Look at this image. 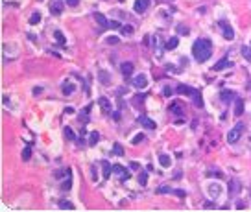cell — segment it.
Instances as JSON below:
<instances>
[{"label": "cell", "instance_id": "obj_1", "mask_svg": "<svg viewBox=\"0 0 251 212\" xmlns=\"http://www.w3.org/2000/svg\"><path fill=\"white\" fill-rule=\"evenodd\" d=\"M192 55L198 63H205L211 55H213V42L209 39H196V42L192 44Z\"/></svg>", "mask_w": 251, "mask_h": 212}, {"label": "cell", "instance_id": "obj_2", "mask_svg": "<svg viewBox=\"0 0 251 212\" xmlns=\"http://www.w3.org/2000/svg\"><path fill=\"white\" fill-rule=\"evenodd\" d=\"M244 129H246V126H244L242 122H240V124H237V126L227 133V142H229V144H237V142L240 140V137H242Z\"/></svg>", "mask_w": 251, "mask_h": 212}, {"label": "cell", "instance_id": "obj_3", "mask_svg": "<svg viewBox=\"0 0 251 212\" xmlns=\"http://www.w3.org/2000/svg\"><path fill=\"white\" fill-rule=\"evenodd\" d=\"M113 174L120 179V181H128L129 179V172L124 168V166H120V164H116V166H113Z\"/></svg>", "mask_w": 251, "mask_h": 212}, {"label": "cell", "instance_id": "obj_4", "mask_svg": "<svg viewBox=\"0 0 251 212\" xmlns=\"http://www.w3.org/2000/svg\"><path fill=\"white\" fill-rule=\"evenodd\" d=\"M148 85V78H146V74H137V76H133V87H137V89H144Z\"/></svg>", "mask_w": 251, "mask_h": 212}, {"label": "cell", "instance_id": "obj_5", "mask_svg": "<svg viewBox=\"0 0 251 212\" xmlns=\"http://www.w3.org/2000/svg\"><path fill=\"white\" fill-rule=\"evenodd\" d=\"M63 7H65V2H63V0H52V2H50V11H52V15H61Z\"/></svg>", "mask_w": 251, "mask_h": 212}, {"label": "cell", "instance_id": "obj_6", "mask_svg": "<svg viewBox=\"0 0 251 212\" xmlns=\"http://www.w3.org/2000/svg\"><path fill=\"white\" fill-rule=\"evenodd\" d=\"M220 28L224 30V37L227 39V41H231L233 37H235V31H233V28L225 22V20H220Z\"/></svg>", "mask_w": 251, "mask_h": 212}, {"label": "cell", "instance_id": "obj_7", "mask_svg": "<svg viewBox=\"0 0 251 212\" xmlns=\"http://www.w3.org/2000/svg\"><path fill=\"white\" fill-rule=\"evenodd\" d=\"M148 7H150V0H135V4H133L135 13H144Z\"/></svg>", "mask_w": 251, "mask_h": 212}, {"label": "cell", "instance_id": "obj_8", "mask_svg": "<svg viewBox=\"0 0 251 212\" xmlns=\"http://www.w3.org/2000/svg\"><path fill=\"white\" fill-rule=\"evenodd\" d=\"M220 100L224 103H229V102H237V94L231 92V90H222L220 92Z\"/></svg>", "mask_w": 251, "mask_h": 212}, {"label": "cell", "instance_id": "obj_9", "mask_svg": "<svg viewBox=\"0 0 251 212\" xmlns=\"http://www.w3.org/2000/svg\"><path fill=\"white\" fill-rule=\"evenodd\" d=\"M196 90H198V89H192V87H188V85H177V89H176L177 94H187V96H192Z\"/></svg>", "mask_w": 251, "mask_h": 212}, {"label": "cell", "instance_id": "obj_10", "mask_svg": "<svg viewBox=\"0 0 251 212\" xmlns=\"http://www.w3.org/2000/svg\"><path fill=\"white\" fill-rule=\"evenodd\" d=\"M111 174H113V166H111V162H109V161H103V162H102V175H103V179H109V177H111Z\"/></svg>", "mask_w": 251, "mask_h": 212}, {"label": "cell", "instance_id": "obj_11", "mask_svg": "<svg viewBox=\"0 0 251 212\" xmlns=\"http://www.w3.org/2000/svg\"><path fill=\"white\" fill-rule=\"evenodd\" d=\"M120 72H122L126 78H129V76L133 74V63H129V61L122 63V65H120Z\"/></svg>", "mask_w": 251, "mask_h": 212}, {"label": "cell", "instance_id": "obj_12", "mask_svg": "<svg viewBox=\"0 0 251 212\" xmlns=\"http://www.w3.org/2000/svg\"><path fill=\"white\" fill-rule=\"evenodd\" d=\"M139 122H140L146 129H155V122H153V120H150L148 116H139Z\"/></svg>", "mask_w": 251, "mask_h": 212}, {"label": "cell", "instance_id": "obj_13", "mask_svg": "<svg viewBox=\"0 0 251 212\" xmlns=\"http://www.w3.org/2000/svg\"><path fill=\"white\" fill-rule=\"evenodd\" d=\"M207 190H209L211 198H213V199H216V198L220 196V192H222V186H220V185H209V188H207Z\"/></svg>", "mask_w": 251, "mask_h": 212}, {"label": "cell", "instance_id": "obj_14", "mask_svg": "<svg viewBox=\"0 0 251 212\" xmlns=\"http://www.w3.org/2000/svg\"><path fill=\"white\" fill-rule=\"evenodd\" d=\"M94 18H96V22H98L102 28H107V26H109V20L105 18V15H102V13L96 11V13H94Z\"/></svg>", "mask_w": 251, "mask_h": 212}, {"label": "cell", "instance_id": "obj_15", "mask_svg": "<svg viewBox=\"0 0 251 212\" xmlns=\"http://www.w3.org/2000/svg\"><path fill=\"white\" fill-rule=\"evenodd\" d=\"M159 164H161L163 168H170V166H172V159H170L168 155H163V153H161V155H159Z\"/></svg>", "mask_w": 251, "mask_h": 212}, {"label": "cell", "instance_id": "obj_16", "mask_svg": "<svg viewBox=\"0 0 251 212\" xmlns=\"http://www.w3.org/2000/svg\"><path fill=\"white\" fill-rule=\"evenodd\" d=\"M74 90H76V87H74L70 81H65V83H63V94H65V96H70Z\"/></svg>", "mask_w": 251, "mask_h": 212}, {"label": "cell", "instance_id": "obj_17", "mask_svg": "<svg viewBox=\"0 0 251 212\" xmlns=\"http://www.w3.org/2000/svg\"><path fill=\"white\" fill-rule=\"evenodd\" d=\"M244 113V102L240 98H237V103H235V116H242Z\"/></svg>", "mask_w": 251, "mask_h": 212}, {"label": "cell", "instance_id": "obj_18", "mask_svg": "<svg viewBox=\"0 0 251 212\" xmlns=\"http://www.w3.org/2000/svg\"><path fill=\"white\" fill-rule=\"evenodd\" d=\"M229 66H231V61L222 59V61H218V63L214 65V70H224V68H229Z\"/></svg>", "mask_w": 251, "mask_h": 212}, {"label": "cell", "instance_id": "obj_19", "mask_svg": "<svg viewBox=\"0 0 251 212\" xmlns=\"http://www.w3.org/2000/svg\"><path fill=\"white\" fill-rule=\"evenodd\" d=\"M190 98L194 100V105H196V107H203V100H201V94H200V90H196V92H194Z\"/></svg>", "mask_w": 251, "mask_h": 212}, {"label": "cell", "instance_id": "obj_20", "mask_svg": "<svg viewBox=\"0 0 251 212\" xmlns=\"http://www.w3.org/2000/svg\"><path fill=\"white\" fill-rule=\"evenodd\" d=\"M98 103L102 105V109H103L105 113H111V103H109V100H107V98H103V96H102V98L98 100Z\"/></svg>", "mask_w": 251, "mask_h": 212}, {"label": "cell", "instance_id": "obj_21", "mask_svg": "<svg viewBox=\"0 0 251 212\" xmlns=\"http://www.w3.org/2000/svg\"><path fill=\"white\" fill-rule=\"evenodd\" d=\"M70 175H72V172H70V170H67V181L61 185V188H63V190H70V186H72V177H70Z\"/></svg>", "mask_w": 251, "mask_h": 212}, {"label": "cell", "instance_id": "obj_22", "mask_svg": "<svg viewBox=\"0 0 251 212\" xmlns=\"http://www.w3.org/2000/svg\"><path fill=\"white\" fill-rule=\"evenodd\" d=\"M98 140H100V133H98V131H92L91 137H89V146H96Z\"/></svg>", "mask_w": 251, "mask_h": 212}, {"label": "cell", "instance_id": "obj_23", "mask_svg": "<svg viewBox=\"0 0 251 212\" xmlns=\"http://www.w3.org/2000/svg\"><path fill=\"white\" fill-rule=\"evenodd\" d=\"M57 207H59L61 210H74V205H72L70 201H65V199H63V201H59V203H57Z\"/></svg>", "mask_w": 251, "mask_h": 212}, {"label": "cell", "instance_id": "obj_24", "mask_svg": "<svg viewBox=\"0 0 251 212\" xmlns=\"http://www.w3.org/2000/svg\"><path fill=\"white\" fill-rule=\"evenodd\" d=\"M170 111H172L174 114H183V107L179 105V102H176V103H172V105H170Z\"/></svg>", "mask_w": 251, "mask_h": 212}, {"label": "cell", "instance_id": "obj_25", "mask_svg": "<svg viewBox=\"0 0 251 212\" xmlns=\"http://www.w3.org/2000/svg\"><path fill=\"white\" fill-rule=\"evenodd\" d=\"M177 44H179V39H177V37H172V39H168V42H166V48H168V50H174Z\"/></svg>", "mask_w": 251, "mask_h": 212}, {"label": "cell", "instance_id": "obj_26", "mask_svg": "<svg viewBox=\"0 0 251 212\" xmlns=\"http://www.w3.org/2000/svg\"><path fill=\"white\" fill-rule=\"evenodd\" d=\"M139 185H140V186H146V185H148V174H146V172H140V174H139Z\"/></svg>", "mask_w": 251, "mask_h": 212}, {"label": "cell", "instance_id": "obj_27", "mask_svg": "<svg viewBox=\"0 0 251 212\" xmlns=\"http://www.w3.org/2000/svg\"><path fill=\"white\" fill-rule=\"evenodd\" d=\"M30 159H31V148L26 146V148L22 150V161H30Z\"/></svg>", "mask_w": 251, "mask_h": 212}, {"label": "cell", "instance_id": "obj_28", "mask_svg": "<svg viewBox=\"0 0 251 212\" xmlns=\"http://www.w3.org/2000/svg\"><path fill=\"white\" fill-rule=\"evenodd\" d=\"M39 20H41V13H33V15L30 17V24H31V26L39 24Z\"/></svg>", "mask_w": 251, "mask_h": 212}, {"label": "cell", "instance_id": "obj_29", "mask_svg": "<svg viewBox=\"0 0 251 212\" xmlns=\"http://www.w3.org/2000/svg\"><path fill=\"white\" fill-rule=\"evenodd\" d=\"M98 79H100L102 83H105V85H107V83L111 81V78H109V74H107V72H100V76H98Z\"/></svg>", "mask_w": 251, "mask_h": 212}, {"label": "cell", "instance_id": "obj_30", "mask_svg": "<svg viewBox=\"0 0 251 212\" xmlns=\"http://www.w3.org/2000/svg\"><path fill=\"white\" fill-rule=\"evenodd\" d=\"M113 153L118 155V157H122V155H124V148H122L120 144H115V146H113Z\"/></svg>", "mask_w": 251, "mask_h": 212}, {"label": "cell", "instance_id": "obj_31", "mask_svg": "<svg viewBox=\"0 0 251 212\" xmlns=\"http://www.w3.org/2000/svg\"><path fill=\"white\" fill-rule=\"evenodd\" d=\"M65 137H67L68 140H74V138H76V135H74L72 127H65Z\"/></svg>", "mask_w": 251, "mask_h": 212}, {"label": "cell", "instance_id": "obj_32", "mask_svg": "<svg viewBox=\"0 0 251 212\" xmlns=\"http://www.w3.org/2000/svg\"><path fill=\"white\" fill-rule=\"evenodd\" d=\"M237 190H238V183H237V181H229V194L233 196Z\"/></svg>", "mask_w": 251, "mask_h": 212}, {"label": "cell", "instance_id": "obj_33", "mask_svg": "<svg viewBox=\"0 0 251 212\" xmlns=\"http://www.w3.org/2000/svg\"><path fill=\"white\" fill-rule=\"evenodd\" d=\"M242 55H244L248 61H251V48L249 46H244V48H242Z\"/></svg>", "mask_w": 251, "mask_h": 212}, {"label": "cell", "instance_id": "obj_34", "mask_svg": "<svg viewBox=\"0 0 251 212\" xmlns=\"http://www.w3.org/2000/svg\"><path fill=\"white\" fill-rule=\"evenodd\" d=\"M133 31H135V28H133V26H129V24L122 28V33H124V35H131Z\"/></svg>", "mask_w": 251, "mask_h": 212}, {"label": "cell", "instance_id": "obj_35", "mask_svg": "<svg viewBox=\"0 0 251 212\" xmlns=\"http://www.w3.org/2000/svg\"><path fill=\"white\" fill-rule=\"evenodd\" d=\"M54 37H55V39H57V41H59L61 44H65V42H67V41H65V35H63V33H61L59 30H57V31L54 33Z\"/></svg>", "mask_w": 251, "mask_h": 212}, {"label": "cell", "instance_id": "obj_36", "mask_svg": "<svg viewBox=\"0 0 251 212\" xmlns=\"http://www.w3.org/2000/svg\"><path fill=\"white\" fill-rule=\"evenodd\" d=\"M144 140V133H139L135 138H131V144H139V142H142Z\"/></svg>", "mask_w": 251, "mask_h": 212}, {"label": "cell", "instance_id": "obj_37", "mask_svg": "<svg viewBox=\"0 0 251 212\" xmlns=\"http://www.w3.org/2000/svg\"><path fill=\"white\" fill-rule=\"evenodd\" d=\"M170 192H174V190H170L168 186H159L157 188V194H170Z\"/></svg>", "mask_w": 251, "mask_h": 212}, {"label": "cell", "instance_id": "obj_38", "mask_svg": "<svg viewBox=\"0 0 251 212\" xmlns=\"http://www.w3.org/2000/svg\"><path fill=\"white\" fill-rule=\"evenodd\" d=\"M105 42H107V44H116V42H120V41H118V37H107Z\"/></svg>", "mask_w": 251, "mask_h": 212}, {"label": "cell", "instance_id": "obj_39", "mask_svg": "<svg viewBox=\"0 0 251 212\" xmlns=\"http://www.w3.org/2000/svg\"><path fill=\"white\" fill-rule=\"evenodd\" d=\"M109 28H120V22H118V20H111V22H109Z\"/></svg>", "mask_w": 251, "mask_h": 212}, {"label": "cell", "instance_id": "obj_40", "mask_svg": "<svg viewBox=\"0 0 251 212\" xmlns=\"http://www.w3.org/2000/svg\"><path fill=\"white\" fill-rule=\"evenodd\" d=\"M203 209H205V210H207V209H209V210H213V209H218V207H216L214 203H205V207H203Z\"/></svg>", "mask_w": 251, "mask_h": 212}, {"label": "cell", "instance_id": "obj_41", "mask_svg": "<svg viewBox=\"0 0 251 212\" xmlns=\"http://www.w3.org/2000/svg\"><path fill=\"white\" fill-rule=\"evenodd\" d=\"M65 2H67L68 6H72V7H76V6L79 4V0H65Z\"/></svg>", "mask_w": 251, "mask_h": 212}, {"label": "cell", "instance_id": "obj_42", "mask_svg": "<svg viewBox=\"0 0 251 212\" xmlns=\"http://www.w3.org/2000/svg\"><path fill=\"white\" fill-rule=\"evenodd\" d=\"M163 94H164V96H172V89H170V87H164Z\"/></svg>", "mask_w": 251, "mask_h": 212}, {"label": "cell", "instance_id": "obj_43", "mask_svg": "<svg viewBox=\"0 0 251 212\" xmlns=\"http://www.w3.org/2000/svg\"><path fill=\"white\" fill-rule=\"evenodd\" d=\"M174 194L176 196H179V198H185L187 194H185V190H174Z\"/></svg>", "mask_w": 251, "mask_h": 212}, {"label": "cell", "instance_id": "obj_44", "mask_svg": "<svg viewBox=\"0 0 251 212\" xmlns=\"http://www.w3.org/2000/svg\"><path fill=\"white\" fill-rule=\"evenodd\" d=\"M113 120H115V122H120V113H113Z\"/></svg>", "mask_w": 251, "mask_h": 212}, {"label": "cell", "instance_id": "obj_45", "mask_svg": "<svg viewBox=\"0 0 251 212\" xmlns=\"http://www.w3.org/2000/svg\"><path fill=\"white\" fill-rule=\"evenodd\" d=\"M129 168H131V170H139V162H131Z\"/></svg>", "mask_w": 251, "mask_h": 212}]
</instances>
